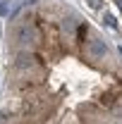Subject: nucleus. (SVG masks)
<instances>
[{
	"instance_id": "1",
	"label": "nucleus",
	"mask_w": 122,
	"mask_h": 124,
	"mask_svg": "<svg viewBox=\"0 0 122 124\" xmlns=\"http://www.w3.org/2000/svg\"><path fill=\"white\" fill-rule=\"evenodd\" d=\"M29 41H34V26H31V24L22 22V24H15V26L10 29V43L24 46V43H29Z\"/></svg>"
},
{
	"instance_id": "2",
	"label": "nucleus",
	"mask_w": 122,
	"mask_h": 124,
	"mask_svg": "<svg viewBox=\"0 0 122 124\" xmlns=\"http://www.w3.org/2000/svg\"><path fill=\"white\" fill-rule=\"evenodd\" d=\"M89 57H91V60H103V57H108V46H105V41H101V38L89 41Z\"/></svg>"
},
{
	"instance_id": "3",
	"label": "nucleus",
	"mask_w": 122,
	"mask_h": 124,
	"mask_svg": "<svg viewBox=\"0 0 122 124\" xmlns=\"http://www.w3.org/2000/svg\"><path fill=\"white\" fill-rule=\"evenodd\" d=\"M12 67L19 69V72L22 69H31L34 67V55L31 53H17V57L12 60Z\"/></svg>"
},
{
	"instance_id": "4",
	"label": "nucleus",
	"mask_w": 122,
	"mask_h": 124,
	"mask_svg": "<svg viewBox=\"0 0 122 124\" xmlns=\"http://www.w3.org/2000/svg\"><path fill=\"white\" fill-rule=\"evenodd\" d=\"M77 26H79V19H77V17H65V19H62V29L67 31V33H72Z\"/></svg>"
},
{
	"instance_id": "5",
	"label": "nucleus",
	"mask_w": 122,
	"mask_h": 124,
	"mask_svg": "<svg viewBox=\"0 0 122 124\" xmlns=\"http://www.w3.org/2000/svg\"><path fill=\"white\" fill-rule=\"evenodd\" d=\"M12 110H0V124H10L12 122Z\"/></svg>"
},
{
	"instance_id": "6",
	"label": "nucleus",
	"mask_w": 122,
	"mask_h": 124,
	"mask_svg": "<svg viewBox=\"0 0 122 124\" xmlns=\"http://www.w3.org/2000/svg\"><path fill=\"white\" fill-rule=\"evenodd\" d=\"M103 22H105V24H110L113 29L117 26V24H115V17H113V15H103Z\"/></svg>"
},
{
	"instance_id": "7",
	"label": "nucleus",
	"mask_w": 122,
	"mask_h": 124,
	"mask_svg": "<svg viewBox=\"0 0 122 124\" xmlns=\"http://www.w3.org/2000/svg\"><path fill=\"white\" fill-rule=\"evenodd\" d=\"M0 15H2V17L10 15V10H7V5H5V2H0Z\"/></svg>"
},
{
	"instance_id": "8",
	"label": "nucleus",
	"mask_w": 122,
	"mask_h": 124,
	"mask_svg": "<svg viewBox=\"0 0 122 124\" xmlns=\"http://www.w3.org/2000/svg\"><path fill=\"white\" fill-rule=\"evenodd\" d=\"M86 2H89V5H91V7H96V10H98V7H101V0H86Z\"/></svg>"
}]
</instances>
